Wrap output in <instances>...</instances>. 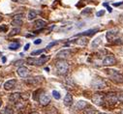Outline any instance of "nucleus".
Here are the masks:
<instances>
[{
	"mask_svg": "<svg viewBox=\"0 0 123 114\" xmlns=\"http://www.w3.org/2000/svg\"><path fill=\"white\" fill-rule=\"evenodd\" d=\"M106 74L109 75V77L116 83H123V74H121L118 71L112 70V69H106Z\"/></svg>",
	"mask_w": 123,
	"mask_h": 114,
	"instance_id": "f257e3e1",
	"label": "nucleus"
},
{
	"mask_svg": "<svg viewBox=\"0 0 123 114\" xmlns=\"http://www.w3.org/2000/svg\"><path fill=\"white\" fill-rule=\"evenodd\" d=\"M55 68L59 74H66L69 71V63L64 59H59L55 63Z\"/></svg>",
	"mask_w": 123,
	"mask_h": 114,
	"instance_id": "f03ea898",
	"label": "nucleus"
},
{
	"mask_svg": "<svg viewBox=\"0 0 123 114\" xmlns=\"http://www.w3.org/2000/svg\"><path fill=\"white\" fill-rule=\"evenodd\" d=\"M91 100H92V103H93L101 106L105 103V95L103 93H95V94H93V96H92Z\"/></svg>",
	"mask_w": 123,
	"mask_h": 114,
	"instance_id": "7ed1b4c3",
	"label": "nucleus"
},
{
	"mask_svg": "<svg viewBox=\"0 0 123 114\" xmlns=\"http://www.w3.org/2000/svg\"><path fill=\"white\" fill-rule=\"evenodd\" d=\"M91 86L95 89H103L107 86V83L101 78H95L91 82Z\"/></svg>",
	"mask_w": 123,
	"mask_h": 114,
	"instance_id": "20e7f679",
	"label": "nucleus"
},
{
	"mask_svg": "<svg viewBox=\"0 0 123 114\" xmlns=\"http://www.w3.org/2000/svg\"><path fill=\"white\" fill-rule=\"evenodd\" d=\"M72 55V50L71 49H63V50H60L57 54L56 57L58 59H66L68 57H70Z\"/></svg>",
	"mask_w": 123,
	"mask_h": 114,
	"instance_id": "39448f33",
	"label": "nucleus"
},
{
	"mask_svg": "<svg viewBox=\"0 0 123 114\" xmlns=\"http://www.w3.org/2000/svg\"><path fill=\"white\" fill-rule=\"evenodd\" d=\"M115 63H116V59L111 55H108L103 59L104 66H112V65H115Z\"/></svg>",
	"mask_w": 123,
	"mask_h": 114,
	"instance_id": "423d86ee",
	"label": "nucleus"
},
{
	"mask_svg": "<svg viewBox=\"0 0 123 114\" xmlns=\"http://www.w3.org/2000/svg\"><path fill=\"white\" fill-rule=\"evenodd\" d=\"M49 58H50V57L48 56V55H42V56L39 57V58H36L35 59L34 65H36V66H42V65L46 64L49 60Z\"/></svg>",
	"mask_w": 123,
	"mask_h": 114,
	"instance_id": "0eeeda50",
	"label": "nucleus"
},
{
	"mask_svg": "<svg viewBox=\"0 0 123 114\" xmlns=\"http://www.w3.org/2000/svg\"><path fill=\"white\" fill-rule=\"evenodd\" d=\"M105 100L110 103V104H115L117 102H118V98H117V96L115 95V94H113V93H110V94H108V95H106L105 96Z\"/></svg>",
	"mask_w": 123,
	"mask_h": 114,
	"instance_id": "6e6552de",
	"label": "nucleus"
},
{
	"mask_svg": "<svg viewBox=\"0 0 123 114\" xmlns=\"http://www.w3.org/2000/svg\"><path fill=\"white\" fill-rule=\"evenodd\" d=\"M117 34H118V30L117 29H114V30L112 29V30H110L106 33V38L109 42H112L117 37Z\"/></svg>",
	"mask_w": 123,
	"mask_h": 114,
	"instance_id": "1a4fd4ad",
	"label": "nucleus"
},
{
	"mask_svg": "<svg viewBox=\"0 0 123 114\" xmlns=\"http://www.w3.org/2000/svg\"><path fill=\"white\" fill-rule=\"evenodd\" d=\"M39 102H40V103L42 104V105H48L49 103V102H50V97L48 95V94H46V93H43L41 96H40V98H39Z\"/></svg>",
	"mask_w": 123,
	"mask_h": 114,
	"instance_id": "9d476101",
	"label": "nucleus"
},
{
	"mask_svg": "<svg viewBox=\"0 0 123 114\" xmlns=\"http://www.w3.org/2000/svg\"><path fill=\"white\" fill-rule=\"evenodd\" d=\"M18 74L20 76V77H25L28 75L29 74V70L26 68V67H23V66H20L18 69Z\"/></svg>",
	"mask_w": 123,
	"mask_h": 114,
	"instance_id": "9b49d317",
	"label": "nucleus"
},
{
	"mask_svg": "<svg viewBox=\"0 0 123 114\" xmlns=\"http://www.w3.org/2000/svg\"><path fill=\"white\" fill-rule=\"evenodd\" d=\"M16 83H17L16 79H10V80L6 81V82L4 83V88H5V90H11V89H13V88L15 87Z\"/></svg>",
	"mask_w": 123,
	"mask_h": 114,
	"instance_id": "f8f14e48",
	"label": "nucleus"
},
{
	"mask_svg": "<svg viewBox=\"0 0 123 114\" xmlns=\"http://www.w3.org/2000/svg\"><path fill=\"white\" fill-rule=\"evenodd\" d=\"M46 26H47V21H45L43 19H37L34 23V27L36 28V29H39V30L43 29V28L46 27Z\"/></svg>",
	"mask_w": 123,
	"mask_h": 114,
	"instance_id": "ddd939ff",
	"label": "nucleus"
},
{
	"mask_svg": "<svg viewBox=\"0 0 123 114\" xmlns=\"http://www.w3.org/2000/svg\"><path fill=\"white\" fill-rule=\"evenodd\" d=\"M97 31H98V28H94V29H90V30H86V31H83L81 33H79L76 36H91V35L95 34Z\"/></svg>",
	"mask_w": 123,
	"mask_h": 114,
	"instance_id": "4468645a",
	"label": "nucleus"
},
{
	"mask_svg": "<svg viewBox=\"0 0 123 114\" xmlns=\"http://www.w3.org/2000/svg\"><path fill=\"white\" fill-rule=\"evenodd\" d=\"M64 104L66 106H71L73 104V97H72L71 94L67 93V95L65 96V98H64Z\"/></svg>",
	"mask_w": 123,
	"mask_h": 114,
	"instance_id": "2eb2a0df",
	"label": "nucleus"
},
{
	"mask_svg": "<svg viewBox=\"0 0 123 114\" xmlns=\"http://www.w3.org/2000/svg\"><path fill=\"white\" fill-rule=\"evenodd\" d=\"M83 114H96V110L92 106H85L83 109Z\"/></svg>",
	"mask_w": 123,
	"mask_h": 114,
	"instance_id": "dca6fc26",
	"label": "nucleus"
},
{
	"mask_svg": "<svg viewBox=\"0 0 123 114\" xmlns=\"http://www.w3.org/2000/svg\"><path fill=\"white\" fill-rule=\"evenodd\" d=\"M19 99H20V94L19 93H14L9 97V100L12 103H17V102H18Z\"/></svg>",
	"mask_w": 123,
	"mask_h": 114,
	"instance_id": "f3484780",
	"label": "nucleus"
},
{
	"mask_svg": "<svg viewBox=\"0 0 123 114\" xmlns=\"http://www.w3.org/2000/svg\"><path fill=\"white\" fill-rule=\"evenodd\" d=\"M85 106H86V103H85L84 101H80V102H78V103H76L75 108H76L77 110H82Z\"/></svg>",
	"mask_w": 123,
	"mask_h": 114,
	"instance_id": "a211bd4d",
	"label": "nucleus"
},
{
	"mask_svg": "<svg viewBox=\"0 0 123 114\" xmlns=\"http://www.w3.org/2000/svg\"><path fill=\"white\" fill-rule=\"evenodd\" d=\"M76 43H77L79 46H85L88 44V39H87V38H84V37H82V38H80V39H78Z\"/></svg>",
	"mask_w": 123,
	"mask_h": 114,
	"instance_id": "6ab92c4d",
	"label": "nucleus"
},
{
	"mask_svg": "<svg viewBox=\"0 0 123 114\" xmlns=\"http://www.w3.org/2000/svg\"><path fill=\"white\" fill-rule=\"evenodd\" d=\"M36 17H37V12L35 10H30L28 12V15H27V19L28 20H33Z\"/></svg>",
	"mask_w": 123,
	"mask_h": 114,
	"instance_id": "aec40b11",
	"label": "nucleus"
},
{
	"mask_svg": "<svg viewBox=\"0 0 123 114\" xmlns=\"http://www.w3.org/2000/svg\"><path fill=\"white\" fill-rule=\"evenodd\" d=\"M101 45V38L99 37V38H96L93 42H92V47H98L99 46Z\"/></svg>",
	"mask_w": 123,
	"mask_h": 114,
	"instance_id": "412c9836",
	"label": "nucleus"
},
{
	"mask_svg": "<svg viewBox=\"0 0 123 114\" xmlns=\"http://www.w3.org/2000/svg\"><path fill=\"white\" fill-rule=\"evenodd\" d=\"M19 46H20L19 43H12V44L9 46V49H11V50H17Z\"/></svg>",
	"mask_w": 123,
	"mask_h": 114,
	"instance_id": "4be33fe9",
	"label": "nucleus"
},
{
	"mask_svg": "<svg viewBox=\"0 0 123 114\" xmlns=\"http://www.w3.org/2000/svg\"><path fill=\"white\" fill-rule=\"evenodd\" d=\"M11 24L13 26H21L22 25V20L21 19H13Z\"/></svg>",
	"mask_w": 123,
	"mask_h": 114,
	"instance_id": "5701e85b",
	"label": "nucleus"
},
{
	"mask_svg": "<svg viewBox=\"0 0 123 114\" xmlns=\"http://www.w3.org/2000/svg\"><path fill=\"white\" fill-rule=\"evenodd\" d=\"M20 32V28L19 27H18V28H14V29L10 32V34H9V37H12V36H15V35H17V34H18Z\"/></svg>",
	"mask_w": 123,
	"mask_h": 114,
	"instance_id": "b1692460",
	"label": "nucleus"
},
{
	"mask_svg": "<svg viewBox=\"0 0 123 114\" xmlns=\"http://www.w3.org/2000/svg\"><path fill=\"white\" fill-rule=\"evenodd\" d=\"M13 113V110L9 107H5L2 111H1V114H12Z\"/></svg>",
	"mask_w": 123,
	"mask_h": 114,
	"instance_id": "393cba45",
	"label": "nucleus"
},
{
	"mask_svg": "<svg viewBox=\"0 0 123 114\" xmlns=\"http://www.w3.org/2000/svg\"><path fill=\"white\" fill-rule=\"evenodd\" d=\"M44 51H45V49H38V50L32 51V52H31V55H32V56H35V55H39V54L43 53Z\"/></svg>",
	"mask_w": 123,
	"mask_h": 114,
	"instance_id": "a878e982",
	"label": "nucleus"
},
{
	"mask_svg": "<svg viewBox=\"0 0 123 114\" xmlns=\"http://www.w3.org/2000/svg\"><path fill=\"white\" fill-rule=\"evenodd\" d=\"M52 96H53V98L54 99H56V100H59L60 98H61V96H60V93L59 92H57V91H52Z\"/></svg>",
	"mask_w": 123,
	"mask_h": 114,
	"instance_id": "bb28decb",
	"label": "nucleus"
},
{
	"mask_svg": "<svg viewBox=\"0 0 123 114\" xmlns=\"http://www.w3.org/2000/svg\"><path fill=\"white\" fill-rule=\"evenodd\" d=\"M35 59L36 58H34V57H29V58H27V63L29 64V65H34V63H35Z\"/></svg>",
	"mask_w": 123,
	"mask_h": 114,
	"instance_id": "cd10ccee",
	"label": "nucleus"
},
{
	"mask_svg": "<svg viewBox=\"0 0 123 114\" xmlns=\"http://www.w3.org/2000/svg\"><path fill=\"white\" fill-rule=\"evenodd\" d=\"M58 43H59L58 41H54V42H52V43H50V44H49V45H48V46H47V48L49 49V48H50V47H52V46H56V45H57Z\"/></svg>",
	"mask_w": 123,
	"mask_h": 114,
	"instance_id": "c85d7f7f",
	"label": "nucleus"
},
{
	"mask_svg": "<svg viewBox=\"0 0 123 114\" xmlns=\"http://www.w3.org/2000/svg\"><path fill=\"white\" fill-rule=\"evenodd\" d=\"M91 8H86V9H84L82 12H81V15H86V14H89V13H91Z\"/></svg>",
	"mask_w": 123,
	"mask_h": 114,
	"instance_id": "c756f323",
	"label": "nucleus"
},
{
	"mask_svg": "<svg viewBox=\"0 0 123 114\" xmlns=\"http://www.w3.org/2000/svg\"><path fill=\"white\" fill-rule=\"evenodd\" d=\"M7 29H8L7 25H1L0 26V32H6Z\"/></svg>",
	"mask_w": 123,
	"mask_h": 114,
	"instance_id": "7c9ffc66",
	"label": "nucleus"
},
{
	"mask_svg": "<svg viewBox=\"0 0 123 114\" xmlns=\"http://www.w3.org/2000/svg\"><path fill=\"white\" fill-rule=\"evenodd\" d=\"M23 17V14H18L14 16V19H21Z\"/></svg>",
	"mask_w": 123,
	"mask_h": 114,
	"instance_id": "2f4dec72",
	"label": "nucleus"
},
{
	"mask_svg": "<svg viewBox=\"0 0 123 114\" xmlns=\"http://www.w3.org/2000/svg\"><path fill=\"white\" fill-rule=\"evenodd\" d=\"M23 60H18V61H16L15 62V66H21L23 64Z\"/></svg>",
	"mask_w": 123,
	"mask_h": 114,
	"instance_id": "473e14b6",
	"label": "nucleus"
},
{
	"mask_svg": "<svg viewBox=\"0 0 123 114\" xmlns=\"http://www.w3.org/2000/svg\"><path fill=\"white\" fill-rule=\"evenodd\" d=\"M104 14H105V11H99V12L96 13V16H97L98 17H102Z\"/></svg>",
	"mask_w": 123,
	"mask_h": 114,
	"instance_id": "72a5a7b5",
	"label": "nucleus"
},
{
	"mask_svg": "<svg viewBox=\"0 0 123 114\" xmlns=\"http://www.w3.org/2000/svg\"><path fill=\"white\" fill-rule=\"evenodd\" d=\"M103 5H104V6H105V7H107V8H108V11H109V12H110V13H111V7H110V6H109V4H108V3H104V4H103Z\"/></svg>",
	"mask_w": 123,
	"mask_h": 114,
	"instance_id": "f704fd0d",
	"label": "nucleus"
},
{
	"mask_svg": "<svg viewBox=\"0 0 123 114\" xmlns=\"http://www.w3.org/2000/svg\"><path fill=\"white\" fill-rule=\"evenodd\" d=\"M41 43H42V40H41V39H37L36 41H34V44H35V45H40Z\"/></svg>",
	"mask_w": 123,
	"mask_h": 114,
	"instance_id": "c9c22d12",
	"label": "nucleus"
},
{
	"mask_svg": "<svg viewBox=\"0 0 123 114\" xmlns=\"http://www.w3.org/2000/svg\"><path fill=\"white\" fill-rule=\"evenodd\" d=\"M117 98H118V101H121V102L123 103V94H122V95L117 96Z\"/></svg>",
	"mask_w": 123,
	"mask_h": 114,
	"instance_id": "e433bc0d",
	"label": "nucleus"
},
{
	"mask_svg": "<svg viewBox=\"0 0 123 114\" xmlns=\"http://www.w3.org/2000/svg\"><path fill=\"white\" fill-rule=\"evenodd\" d=\"M122 4H123V2H118V3H114L113 6H114V7H117V6H120V5H122Z\"/></svg>",
	"mask_w": 123,
	"mask_h": 114,
	"instance_id": "4c0bfd02",
	"label": "nucleus"
},
{
	"mask_svg": "<svg viewBox=\"0 0 123 114\" xmlns=\"http://www.w3.org/2000/svg\"><path fill=\"white\" fill-rule=\"evenodd\" d=\"M29 46H30V45H29V44H26V45H25V46H24V50L26 51V50L29 48Z\"/></svg>",
	"mask_w": 123,
	"mask_h": 114,
	"instance_id": "58836bf2",
	"label": "nucleus"
},
{
	"mask_svg": "<svg viewBox=\"0 0 123 114\" xmlns=\"http://www.w3.org/2000/svg\"><path fill=\"white\" fill-rule=\"evenodd\" d=\"M2 62H3V63L6 62V57H2Z\"/></svg>",
	"mask_w": 123,
	"mask_h": 114,
	"instance_id": "ea45409f",
	"label": "nucleus"
},
{
	"mask_svg": "<svg viewBox=\"0 0 123 114\" xmlns=\"http://www.w3.org/2000/svg\"><path fill=\"white\" fill-rule=\"evenodd\" d=\"M30 114H39L38 112H32V113H30Z\"/></svg>",
	"mask_w": 123,
	"mask_h": 114,
	"instance_id": "a19ab883",
	"label": "nucleus"
},
{
	"mask_svg": "<svg viewBox=\"0 0 123 114\" xmlns=\"http://www.w3.org/2000/svg\"><path fill=\"white\" fill-rule=\"evenodd\" d=\"M1 20H2V17H0V21H1Z\"/></svg>",
	"mask_w": 123,
	"mask_h": 114,
	"instance_id": "79ce46f5",
	"label": "nucleus"
},
{
	"mask_svg": "<svg viewBox=\"0 0 123 114\" xmlns=\"http://www.w3.org/2000/svg\"><path fill=\"white\" fill-rule=\"evenodd\" d=\"M99 114H108V113H99Z\"/></svg>",
	"mask_w": 123,
	"mask_h": 114,
	"instance_id": "37998d69",
	"label": "nucleus"
},
{
	"mask_svg": "<svg viewBox=\"0 0 123 114\" xmlns=\"http://www.w3.org/2000/svg\"><path fill=\"white\" fill-rule=\"evenodd\" d=\"M0 106H1V101H0Z\"/></svg>",
	"mask_w": 123,
	"mask_h": 114,
	"instance_id": "c03bdc74",
	"label": "nucleus"
},
{
	"mask_svg": "<svg viewBox=\"0 0 123 114\" xmlns=\"http://www.w3.org/2000/svg\"><path fill=\"white\" fill-rule=\"evenodd\" d=\"M1 55H2V54H1V52H0V57H1Z\"/></svg>",
	"mask_w": 123,
	"mask_h": 114,
	"instance_id": "a18cd8bd",
	"label": "nucleus"
},
{
	"mask_svg": "<svg viewBox=\"0 0 123 114\" xmlns=\"http://www.w3.org/2000/svg\"><path fill=\"white\" fill-rule=\"evenodd\" d=\"M121 114H123V110H122V112H121Z\"/></svg>",
	"mask_w": 123,
	"mask_h": 114,
	"instance_id": "49530a36",
	"label": "nucleus"
},
{
	"mask_svg": "<svg viewBox=\"0 0 123 114\" xmlns=\"http://www.w3.org/2000/svg\"><path fill=\"white\" fill-rule=\"evenodd\" d=\"M18 114H22V113H18Z\"/></svg>",
	"mask_w": 123,
	"mask_h": 114,
	"instance_id": "de8ad7c7",
	"label": "nucleus"
}]
</instances>
